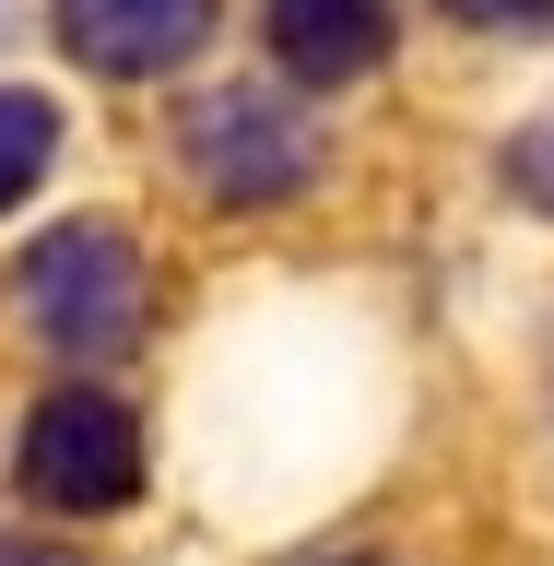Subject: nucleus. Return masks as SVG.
I'll list each match as a JSON object with an SVG mask.
<instances>
[{"label": "nucleus", "instance_id": "f257e3e1", "mask_svg": "<svg viewBox=\"0 0 554 566\" xmlns=\"http://www.w3.org/2000/svg\"><path fill=\"white\" fill-rule=\"evenodd\" d=\"M12 295H24V318L60 354H130L142 318H154V272H142V248L118 224H48L24 248Z\"/></svg>", "mask_w": 554, "mask_h": 566}, {"label": "nucleus", "instance_id": "f03ea898", "mask_svg": "<svg viewBox=\"0 0 554 566\" xmlns=\"http://www.w3.org/2000/svg\"><path fill=\"white\" fill-rule=\"evenodd\" d=\"M35 507H60V520H106V507H130L142 495V413L118 389H48L24 413V449H12Z\"/></svg>", "mask_w": 554, "mask_h": 566}, {"label": "nucleus", "instance_id": "7ed1b4c3", "mask_svg": "<svg viewBox=\"0 0 554 566\" xmlns=\"http://www.w3.org/2000/svg\"><path fill=\"white\" fill-rule=\"evenodd\" d=\"M177 154H189V177H201L224 212H272V201H295V189L318 177V130L283 95H260V83L201 95L189 130H177Z\"/></svg>", "mask_w": 554, "mask_h": 566}, {"label": "nucleus", "instance_id": "20e7f679", "mask_svg": "<svg viewBox=\"0 0 554 566\" xmlns=\"http://www.w3.org/2000/svg\"><path fill=\"white\" fill-rule=\"evenodd\" d=\"M224 24V0H60V48L106 83H154V71H189Z\"/></svg>", "mask_w": 554, "mask_h": 566}, {"label": "nucleus", "instance_id": "39448f33", "mask_svg": "<svg viewBox=\"0 0 554 566\" xmlns=\"http://www.w3.org/2000/svg\"><path fill=\"white\" fill-rule=\"evenodd\" d=\"M260 24H272V60L318 95L389 60V0H260Z\"/></svg>", "mask_w": 554, "mask_h": 566}, {"label": "nucleus", "instance_id": "423d86ee", "mask_svg": "<svg viewBox=\"0 0 554 566\" xmlns=\"http://www.w3.org/2000/svg\"><path fill=\"white\" fill-rule=\"evenodd\" d=\"M48 154H60V106L24 95V83H0V212L48 177Z\"/></svg>", "mask_w": 554, "mask_h": 566}, {"label": "nucleus", "instance_id": "0eeeda50", "mask_svg": "<svg viewBox=\"0 0 554 566\" xmlns=\"http://www.w3.org/2000/svg\"><path fill=\"white\" fill-rule=\"evenodd\" d=\"M495 177H508V201H520V212H543V224H554V106L495 154Z\"/></svg>", "mask_w": 554, "mask_h": 566}, {"label": "nucleus", "instance_id": "6e6552de", "mask_svg": "<svg viewBox=\"0 0 554 566\" xmlns=\"http://www.w3.org/2000/svg\"><path fill=\"white\" fill-rule=\"evenodd\" d=\"M437 12L472 35H554V0H437Z\"/></svg>", "mask_w": 554, "mask_h": 566}, {"label": "nucleus", "instance_id": "1a4fd4ad", "mask_svg": "<svg viewBox=\"0 0 554 566\" xmlns=\"http://www.w3.org/2000/svg\"><path fill=\"white\" fill-rule=\"evenodd\" d=\"M0 566H71V555H48V543H0Z\"/></svg>", "mask_w": 554, "mask_h": 566}, {"label": "nucleus", "instance_id": "9d476101", "mask_svg": "<svg viewBox=\"0 0 554 566\" xmlns=\"http://www.w3.org/2000/svg\"><path fill=\"white\" fill-rule=\"evenodd\" d=\"M343 566H389V555H343Z\"/></svg>", "mask_w": 554, "mask_h": 566}]
</instances>
